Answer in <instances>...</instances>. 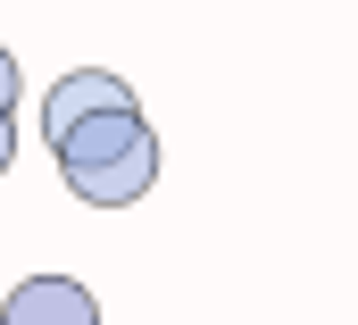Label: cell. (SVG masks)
Instances as JSON below:
<instances>
[{
	"label": "cell",
	"mask_w": 358,
	"mask_h": 325,
	"mask_svg": "<svg viewBox=\"0 0 358 325\" xmlns=\"http://www.w3.org/2000/svg\"><path fill=\"white\" fill-rule=\"evenodd\" d=\"M8 159H17V125H8V109H0V175H8Z\"/></svg>",
	"instance_id": "4"
},
{
	"label": "cell",
	"mask_w": 358,
	"mask_h": 325,
	"mask_svg": "<svg viewBox=\"0 0 358 325\" xmlns=\"http://www.w3.org/2000/svg\"><path fill=\"white\" fill-rule=\"evenodd\" d=\"M50 159H59V175H67L76 200H92V209H134L159 184V134H150L142 109H108V117H84L76 134H59Z\"/></svg>",
	"instance_id": "1"
},
{
	"label": "cell",
	"mask_w": 358,
	"mask_h": 325,
	"mask_svg": "<svg viewBox=\"0 0 358 325\" xmlns=\"http://www.w3.org/2000/svg\"><path fill=\"white\" fill-rule=\"evenodd\" d=\"M8 100H17V59L0 50V109H8Z\"/></svg>",
	"instance_id": "5"
},
{
	"label": "cell",
	"mask_w": 358,
	"mask_h": 325,
	"mask_svg": "<svg viewBox=\"0 0 358 325\" xmlns=\"http://www.w3.org/2000/svg\"><path fill=\"white\" fill-rule=\"evenodd\" d=\"M108 109H134V83L108 76V67H76V76L50 83V100H42V134L59 142V134H76L84 117H108Z\"/></svg>",
	"instance_id": "2"
},
{
	"label": "cell",
	"mask_w": 358,
	"mask_h": 325,
	"mask_svg": "<svg viewBox=\"0 0 358 325\" xmlns=\"http://www.w3.org/2000/svg\"><path fill=\"white\" fill-rule=\"evenodd\" d=\"M0 325H100V300L76 275H25L0 300Z\"/></svg>",
	"instance_id": "3"
}]
</instances>
